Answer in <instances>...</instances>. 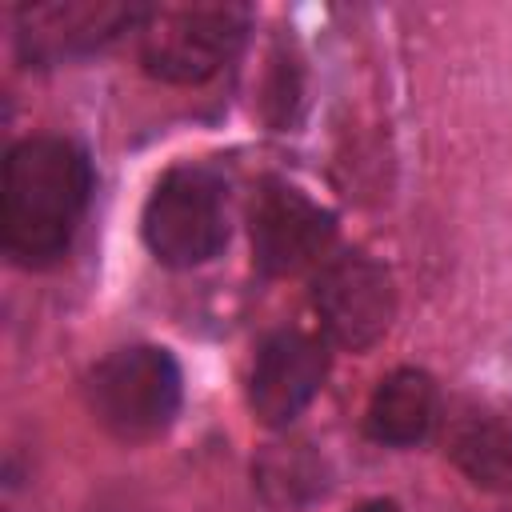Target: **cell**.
Here are the masks:
<instances>
[{"mask_svg": "<svg viewBox=\"0 0 512 512\" xmlns=\"http://www.w3.org/2000/svg\"><path fill=\"white\" fill-rule=\"evenodd\" d=\"M152 4L132 0H40L16 12V52L32 68H52L100 52L124 32H140Z\"/></svg>", "mask_w": 512, "mask_h": 512, "instance_id": "obj_5", "label": "cell"}, {"mask_svg": "<svg viewBox=\"0 0 512 512\" xmlns=\"http://www.w3.org/2000/svg\"><path fill=\"white\" fill-rule=\"evenodd\" d=\"M448 456L472 484L512 492V416L488 404L464 408L452 420Z\"/></svg>", "mask_w": 512, "mask_h": 512, "instance_id": "obj_10", "label": "cell"}, {"mask_svg": "<svg viewBox=\"0 0 512 512\" xmlns=\"http://www.w3.org/2000/svg\"><path fill=\"white\" fill-rule=\"evenodd\" d=\"M312 308L332 344L348 352L372 348L396 316L392 272L368 252L328 256L312 280Z\"/></svg>", "mask_w": 512, "mask_h": 512, "instance_id": "obj_6", "label": "cell"}, {"mask_svg": "<svg viewBox=\"0 0 512 512\" xmlns=\"http://www.w3.org/2000/svg\"><path fill=\"white\" fill-rule=\"evenodd\" d=\"M356 512H400V504H396V500H368V504H360Z\"/></svg>", "mask_w": 512, "mask_h": 512, "instance_id": "obj_12", "label": "cell"}, {"mask_svg": "<svg viewBox=\"0 0 512 512\" xmlns=\"http://www.w3.org/2000/svg\"><path fill=\"white\" fill-rule=\"evenodd\" d=\"M140 232L168 268L208 264L228 240V188L212 168L180 164L164 172L144 204Z\"/></svg>", "mask_w": 512, "mask_h": 512, "instance_id": "obj_4", "label": "cell"}, {"mask_svg": "<svg viewBox=\"0 0 512 512\" xmlns=\"http://www.w3.org/2000/svg\"><path fill=\"white\" fill-rule=\"evenodd\" d=\"M184 376L168 348L156 344H128L108 352L88 376V404L92 416L128 444L152 440L168 432L180 412Z\"/></svg>", "mask_w": 512, "mask_h": 512, "instance_id": "obj_2", "label": "cell"}, {"mask_svg": "<svg viewBox=\"0 0 512 512\" xmlns=\"http://www.w3.org/2000/svg\"><path fill=\"white\" fill-rule=\"evenodd\" d=\"M440 416V392L428 372L396 368L388 372L368 400V436L392 448L420 444Z\"/></svg>", "mask_w": 512, "mask_h": 512, "instance_id": "obj_9", "label": "cell"}, {"mask_svg": "<svg viewBox=\"0 0 512 512\" xmlns=\"http://www.w3.org/2000/svg\"><path fill=\"white\" fill-rule=\"evenodd\" d=\"M252 12L236 0L152 8L140 28V64L164 84L212 80L244 44Z\"/></svg>", "mask_w": 512, "mask_h": 512, "instance_id": "obj_3", "label": "cell"}, {"mask_svg": "<svg viewBox=\"0 0 512 512\" xmlns=\"http://www.w3.org/2000/svg\"><path fill=\"white\" fill-rule=\"evenodd\" d=\"M92 200V160L68 136H28L8 148L0 240L20 268H48L68 248Z\"/></svg>", "mask_w": 512, "mask_h": 512, "instance_id": "obj_1", "label": "cell"}, {"mask_svg": "<svg viewBox=\"0 0 512 512\" xmlns=\"http://www.w3.org/2000/svg\"><path fill=\"white\" fill-rule=\"evenodd\" d=\"M328 352L308 332H276L260 344L248 372V408L268 428H288L320 392Z\"/></svg>", "mask_w": 512, "mask_h": 512, "instance_id": "obj_8", "label": "cell"}, {"mask_svg": "<svg viewBox=\"0 0 512 512\" xmlns=\"http://www.w3.org/2000/svg\"><path fill=\"white\" fill-rule=\"evenodd\" d=\"M324 460L312 452V444H280L260 456L256 484L260 492L280 508H304L316 496H324Z\"/></svg>", "mask_w": 512, "mask_h": 512, "instance_id": "obj_11", "label": "cell"}, {"mask_svg": "<svg viewBox=\"0 0 512 512\" xmlns=\"http://www.w3.org/2000/svg\"><path fill=\"white\" fill-rule=\"evenodd\" d=\"M336 216L292 184H264L252 204V256L268 276H292L328 260Z\"/></svg>", "mask_w": 512, "mask_h": 512, "instance_id": "obj_7", "label": "cell"}]
</instances>
